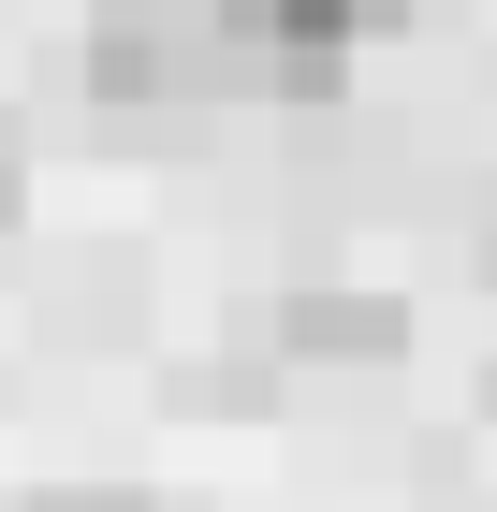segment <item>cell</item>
Returning <instances> with one entry per match:
<instances>
[{
    "instance_id": "1",
    "label": "cell",
    "mask_w": 497,
    "mask_h": 512,
    "mask_svg": "<svg viewBox=\"0 0 497 512\" xmlns=\"http://www.w3.org/2000/svg\"><path fill=\"white\" fill-rule=\"evenodd\" d=\"M410 352V293L381 278H293L264 308V366H395Z\"/></svg>"
},
{
    "instance_id": "2",
    "label": "cell",
    "mask_w": 497,
    "mask_h": 512,
    "mask_svg": "<svg viewBox=\"0 0 497 512\" xmlns=\"http://www.w3.org/2000/svg\"><path fill=\"white\" fill-rule=\"evenodd\" d=\"M15 512H161V498H147V483H30Z\"/></svg>"
},
{
    "instance_id": "3",
    "label": "cell",
    "mask_w": 497,
    "mask_h": 512,
    "mask_svg": "<svg viewBox=\"0 0 497 512\" xmlns=\"http://www.w3.org/2000/svg\"><path fill=\"white\" fill-rule=\"evenodd\" d=\"M15 220H30V161L0 147V235H15Z\"/></svg>"
},
{
    "instance_id": "4",
    "label": "cell",
    "mask_w": 497,
    "mask_h": 512,
    "mask_svg": "<svg viewBox=\"0 0 497 512\" xmlns=\"http://www.w3.org/2000/svg\"><path fill=\"white\" fill-rule=\"evenodd\" d=\"M483 395H497V381H483Z\"/></svg>"
}]
</instances>
